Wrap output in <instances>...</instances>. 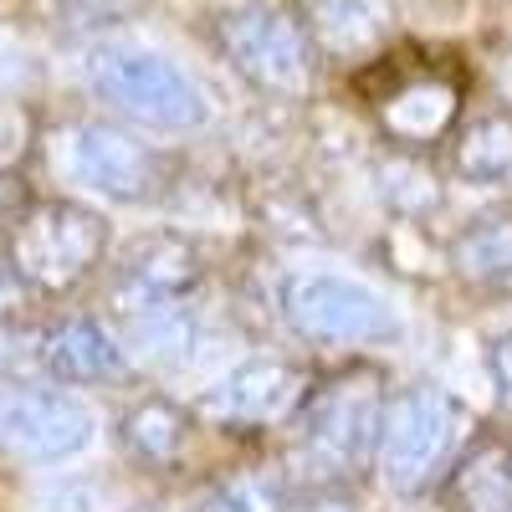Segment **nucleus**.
<instances>
[{"mask_svg":"<svg viewBox=\"0 0 512 512\" xmlns=\"http://www.w3.org/2000/svg\"><path fill=\"white\" fill-rule=\"evenodd\" d=\"M384 405H390V395H384V369L369 359H354L344 369L313 379L308 400L292 415L297 461L313 477H323V487L359 477L374 461Z\"/></svg>","mask_w":512,"mask_h":512,"instance_id":"nucleus-1","label":"nucleus"},{"mask_svg":"<svg viewBox=\"0 0 512 512\" xmlns=\"http://www.w3.org/2000/svg\"><path fill=\"white\" fill-rule=\"evenodd\" d=\"M472 410L441 384H405L379 420L374 472L395 497H425L446 482L461 446L472 441Z\"/></svg>","mask_w":512,"mask_h":512,"instance_id":"nucleus-2","label":"nucleus"},{"mask_svg":"<svg viewBox=\"0 0 512 512\" xmlns=\"http://www.w3.org/2000/svg\"><path fill=\"white\" fill-rule=\"evenodd\" d=\"M108 216L82 200H31L6 226L11 277L41 297H67L88 282L108 256Z\"/></svg>","mask_w":512,"mask_h":512,"instance_id":"nucleus-3","label":"nucleus"},{"mask_svg":"<svg viewBox=\"0 0 512 512\" xmlns=\"http://www.w3.org/2000/svg\"><path fill=\"white\" fill-rule=\"evenodd\" d=\"M221 47L231 57V67L251 82L262 98H282L297 103L313 93V36L303 26V16L277 6V0H241L221 21Z\"/></svg>","mask_w":512,"mask_h":512,"instance_id":"nucleus-4","label":"nucleus"},{"mask_svg":"<svg viewBox=\"0 0 512 512\" xmlns=\"http://www.w3.org/2000/svg\"><path fill=\"white\" fill-rule=\"evenodd\" d=\"M282 323L303 344H318V349H374V344H395L400 338V318L379 292H369L354 277H333V272L287 277Z\"/></svg>","mask_w":512,"mask_h":512,"instance_id":"nucleus-5","label":"nucleus"},{"mask_svg":"<svg viewBox=\"0 0 512 512\" xmlns=\"http://www.w3.org/2000/svg\"><path fill=\"white\" fill-rule=\"evenodd\" d=\"M88 82L103 103H113L123 118L149 123V128H169V134H185V128L205 123V98L195 82L159 52L144 47H98L88 57Z\"/></svg>","mask_w":512,"mask_h":512,"instance_id":"nucleus-6","label":"nucleus"},{"mask_svg":"<svg viewBox=\"0 0 512 512\" xmlns=\"http://www.w3.org/2000/svg\"><path fill=\"white\" fill-rule=\"evenodd\" d=\"M313 390V374L297 364V359H282V354H267V359H246L236 364L221 384L195 400V420L216 425V431H272V425H292L297 405L308 400Z\"/></svg>","mask_w":512,"mask_h":512,"instance_id":"nucleus-7","label":"nucleus"},{"mask_svg":"<svg viewBox=\"0 0 512 512\" xmlns=\"http://www.w3.org/2000/svg\"><path fill=\"white\" fill-rule=\"evenodd\" d=\"M62 164L77 185H88L118 205L159 200L169 185L164 159L118 123H72L67 144H62Z\"/></svg>","mask_w":512,"mask_h":512,"instance_id":"nucleus-8","label":"nucleus"},{"mask_svg":"<svg viewBox=\"0 0 512 512\" xmlns=\"http://www.w3.org/2000/svg\"><path fill=\"white\" fill-rule=\"evenodd\" d=\"M98 436V415L67 390L16 384L0 395V446L21 461H67L88 451Z\"/></svg>","mask_w":512,"mask_h":512,"instance_id":"nucleus-9","label":"nucleus"},{"mask_svg":"<svg viewBox=\"0 0 512 512\" xmlns=\"http://www.w3.org/2000/svg\"><path fill=\"white\" fill-rule=\"evenodd\" d=\"M205 277V256L190 231H144L123 246L113 267V308L118 318H134L164 303H185Z\"/></svg>","mask_w":512,"mask_h":512,"instance_id":"nucleus-10","label":"nucleus"},{"mask_svg":"<svg viewBox=\"0 0 512 512\" xmlns=\"http://www.w3.org/2000/svg\"><path fill=\"white\" fill-rule=\"evenodd\" d=\"M461 113V88L446 72H395L390 88L374 93V118L384 139L410 154H431L451 139Z\"/></svg>","mask_w":512,"mask_h":512,"instance_id":"nucleus-11","label":"nucleus"},{"mask_svg":"<svg viewBox=\"0 0 512 512\" xmlns=\"http://www.w3.org/2000/svg\"><path fill=\"white\" fill-rule=\"evenodd\" d=\"M190 441H195V410H185L169 395H144L118 420V446L144 472H180L190 461Z\"/></svg>","mask_w":512,"mask_h":512,"instance_id":"nucleus-12","label":"nucleus"},{"mask_svg":"<svg viewBox=\"0 0 512 512\" xmlns=\"http://www.w3.org/2000/svg\"><path fill=\"white\" fill-rule=\"evenodd\" d=\"M41 374L57 384H108L128 374V354L98 318H62L41 328Z\"/></svg>","mask_w":512,"mask_h":512,"instance_id":"nucleus-13","label":"nucleus"},{"mask_svg":"<svg viewBox=\"0 0 512 512\" xmlns=\"http://www.w3.org/2000/svg\"><path fill=\"white\" fill-rule=\"evenodd\" d=\"M451 512H512V436L477 431L441 482Z\"/></svg>","mask_w":512,"mask_h":512,"instance_id":"nucleus-14","label":"nucleus"},{"mask_svg":"<svg viewBox=\"0 0 512 512\" xmlns=\"http://www.w3.org/2000/svg\"><path fill=\"white\" fill-rule=\"evenodd\" d=\"M446 267L477 292H512V200L482 210L451 236Z\"/></svg>","mask_w":512,"mask_h":512,"instance_id":"nucleus-15","label":"nucleus"},{"mask_svg":"<svg viewBox=\"0 0 512 512\" xmlns=\"http://www.w3.org/2000/svg\"><path fill=\"white\" fill-rule=\"evenodd\" d=\"M446 149L456 180L512 190V108H482L456 128Z\"/></svg>","mask_w":512,"mask_h":512,"instance_id":"nucleus-16","label":"nucleus"},{"mask_svg":"<svg viewBox=\"0 0 512 512\" xmlns=\"http://www.w3.org/2000/svg\"><path fill=\"white\" fill-rule=\"evenodd\" d=\"M374 190L390 205V216L405 226H420L441 205V175L425 164V154H410V149H395L374 164Z\"/></svg>","mask_w":512,"mask_h":512,"instance_id":"nucleus-17","label":"nucleus"},{"mask_svg":"<svg viewBox=\"0 0 512 512\" xmlns=\"http://www.w3.org/2000/svg\"><path fill=\"white\" fill-rule=\"evenodd\" d=\"M123 333H128V349H139L149 364H185L195 344V313L190 303H164L123 318Z\"/></svg>","mask_w":512,"mask_h":512,"instance_id":"nucleus-18","label":"nucleus"},{"mask_svg":"<svg viewBox=\"0 0 512 512\" xmlns=\"http://www.w3.org/2000/svg\"><path fill=\"white\" fill-rule=\"evenodd\" d=\"M303 26L313 36V47L338 52V57L374 47V36H379V16H374L369 0H308Z\"/></svg>","mask_w":512,"mask_h":512,"instance_id":"nucleus-19","label":"nucleus"},{"mask_svg":"<svg viewBox=\"0 0 512 512\" xmlns=\"http://www.w3.org/2000/svg\"><path fill=\"white\" fill-rule=\"evenodd\" d=\"M287 502H292V487L277 466L272 472L267 466H246V472H226L200 497L195 512H287Z\"/></svg>","mask_w":512,"mask_h":512,"instance_id":"nucleus-20","label":"nucleus"},{"mask_svg":"<svg viewBox=\"0 0 512 512\" xmlns=\"http://www.w3.org/2000/svg\"><path fill=\"white\" fill-rule=\"evenodd\" d=\"M31 369H41V333L36 328H16L6 318L0 323V374L26 379Z\"/></svg>","mask_w":512,"mask_h":512,"instance_id":"nucleus-21","label":"nucleus"},{"mask_svg":"<svg viewBox=\"0 0 512 512\" xmlns=\"http://www.w3.org/2000/svg\"><path fill=\"white\" fill-rule=\"evenodd\" d=\"M139 0H62V21L93 31V26H113L118 16H128Z\"/></svg>","mask_w":512,"mask_h":512,"instance_id":"nucleus-22","label":"nucleus"},{"mask_svg":"<svg viewBox=\"0 0 512 512\" xmlns=\"http://www.w3.org/2000/svg\"><path fill=\"white\" fill-rule=\"evenodd\" d=\"M487 374H492V390H497L502 410L512 415V328L492 338V349H487Z\"/></svg>","mask_w":512,"mask_h":512,"instance_id":"nucleus-23","label":"nucleus"},{"mask_svg":"<svg viewBox=\"0 0 512 512\" xmlns=\"http://www.w3.org/2000/svg\"><path fill=\"white\" fill-rule=\"evenodd\" d=\"M287 512H369V507L354 492H344V487H313L303 497H292Z\"/></svg>","mask_w":512,"mask_h":512,"instance_id":"nucleus-24","label":"nucleus"},{"mask_svg":"<svg viewBox=\"0 0 512 512\" xmlns=\"http://www.w3.org/2000/svg\"><path fill=\"white\" fill-rule=\"evenodd\" d=\"M11 216H16V175L0 169V226H11Z\"/></svg>","mask_w":512,"mask_h":512,"instance_id":"nucleus-25","label":"nucleus"},{"mask_svg":"<svg viewBox=\"0 0 512 512\" xmlns=\"http://www.w3.org/2000/svg\"><path fill=\"white\" fill-rule=\"evenodd\" d=\"M0 323H6V287H0Z\"/></svg>","mask_w":512,"mask_h":512,"instance_id":"nucleus-26","label":"nucleus"},{"mask_svg":"<svg viewBox=\"0 0 512 512\" xmlns=\"http://www.w3.org/2000/svg\"><path fill=\"white\" fill-rule=\"evenodd\" d=\"M507 77H512V52H507Z\"/></svg>","mask_w":512,"mask_h":512,"instance_id":"nucleus-27","label":"nucleus"}]
</instances>
